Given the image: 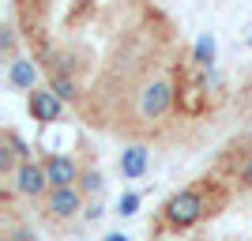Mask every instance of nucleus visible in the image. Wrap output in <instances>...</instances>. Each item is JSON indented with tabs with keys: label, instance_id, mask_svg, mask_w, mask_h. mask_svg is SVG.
Here are the masks:
<instances>
[{
	"label": "nucleus",
	"instance_id": "nucleus-9",
	"mask_svg": "<svg viewBox=\"0 0 252 241\" xmlns=\"http://www.w3.org/2000/svg\"><path fill=\"white\" fill-rule=\"evenodd\" d=\"M192 61L200 64L203 72L215 68V61H219V42H215V34H200V38H196V45H192Z\"/></svg>",
	"mask_w": 252,
	"mask_h": 241
},
{
	"label": "nucleus",
	"instance_id": "nucleus-1",
	"mask_svg": "<svg viewBox=\"0 0 252 241\" xmlns=\"http://www.w3.org/2000/svg\"><path fill=\"white\" fill-rule=\"evenodd\" d=\"M211 215V200H207V189L203 185H189V189H177L173 196L162 204V222L169 230H192L196 222H203Z\"/></svg>",
	"mask_w": 252,
	"mask_h": 241
},
{
	"label": "nucleus",
	"instance_id": "nucleus-10",
	"mask_svg": "<svg viewBox=\"0 0 252 241\" xmlns=\"http://www.w3.org/2000/svg\"><path fill=\"white\" fill-rule=\"evenodd\" d=\"M49 87H53V91H57V95H61V102H64V105L79 98V87H75V79H72V75H68V72H53Z\"/></svg>",
	"mask_w": 252,
	"mask_h": 241
},
{
	"label": "nucleus",
	"instance_id": "nucleus-20",
	"mask_svg": "<svg viewBox=\"0 0 252 241\" xmlns=\"http://www.w3.org/2000/svg\"><path fill=\"white\" fill-rule=\"evenodd\" d=\"M121 4H128V0H121Z\"/></svg>",
	"mask_w": 252,
	"mask_h": 241
},
{
	"label": "nucleus",
	"instance_id": "nucleus-19",
	"mask_svg": "<svg viewBox=\"0 0 252 241\" xmlns=\"http://www.w3.org/2000/svg\"><path fill=\"white\" fill-rule=\"evenodd\" d=\"M249 45H252V34H249Z\"/></svg>",
	"mask_w": 252,
	"mask_h": 241
},
{
	"label": "nucleus",
	"instance_id": "nucleus-15",
	"mask_svg": "<svg viewBox=\"0 0 252 241\" xmlns=\"http://www.w3.org/2000/svg\"><path fill=\"white\" fill-rule=\"evenodd\" d=\"M241 185H245V189H252V155L245 158V166H241Z\"/></svg>",
	"mask_w": 252,
	"mask_h": 241
},
{
	"label": "nucleus",
	"instance_id": "nucleus-3",
	"mask_svg": "<svg viewBox=\"0 0 252 241\" xmlns=\"http://www.w3.org/2000/svg\"><path fill=\"white\" fill-rule=\"evenodd\" d=\"M42 204H45V215L53 222H68V219H75V215L87 211V192L79 185H72V189H49V196Z\"/></svg>",
	"mask_w": 252,
	"mask_h": 241
},
{
	"label": "nucleus",
	"instance_id": "nucleus-5",
	"mask_svg": "<svg viewBox=\"0 0 252 241\" xmlns=\"http://www.w3.org/2000/svg\"><path fill=\"white\" fill-rule=\"evenodd\" d=\"M27 109H31V121H38V125H57L64 117V102L53 87H34L27 95Z\"/></svg>",
	"mask_w": 252,
	"mask_h": 241
},
{
	"label": "nucleus",
	"instance_id": "nucleus-4",
	"mask_svg": "<svg viewBox=\"0 0 252 241\" xmlns=\"http://www.w3.org/2000/svg\"><path fill=\"white\" fill-rule=\"evenodd\" d=\"M11 189L19 192V196L27 200H45L49 196V173H45V162H34V158H27L19 170H15V177H11Z\"/></svg>",
	"mask_w": 252,
	"mask_h": 241
},
{
	"label": "nucleus",
	"instance_id": "nucleus-6",
	"mask_svg": "<svg viewBox=\"0 0 252 241\" xmlns=\"http://www.w3.org/2000/svg\"><path fill=\"white\" fill-rule=\"evenodd\" d=\"M45 173H49V185L53 189H72V185H79V166H75L72 155H45Z\"/></svg>",
	"mask_w": 252,
	"mask_h": 241
},
{
	"label": "nucleus",
	"instance_id": "nucleus-13",
	"mask_svg": "<svg viewBox=\"0 0 252 241\" xmlns=\"http://www.w3.org/2000/svg\"><path fill=\"white\" fill-rule=\"evenodd\" d=\"M0 49H4V61H15V57H19V53H15V31H11V27H4V31H0Z\"/></svg>",
	"mask_w": 252,
	"mask_h": 241
},
{
	"label": "nucleus",
	"instance_id": "nucleus-14",
	"mask_svg": "<svg viewBox=\"0 0 252 241\" xmlns=\"http://www.w3.org/2000/svg\"><path fill=\"white\" fill-rule=\"evenodd\" d=\"M79 189H83V192H102V177H98V173H91V170H87L83 177H79Z\"/></svg>",
	"mask_w": 252,
	"mask_h": 241
},
{
	"label": "nucleus",
	"instance_id": "nucleus-2",
	"mask_svg": "<svg viewBox=\"0 0 252 241\" xmlns=\"http://www.w3.org/2000/svg\"><path fill=\"white\" fill-rule=\"evenodd\" d=\"M173 105H177V87H173V79H151V83L139 91L136 109H139L143 121H162Z\"/></svg>",
	"mask_w": 252,
	"mask_h": 241
},
{
	"label": "nucleus",
	"instance_id": "nucleus-16",
	"mask_svg": "<svg viewBox=\"0 0 252 241\" xmlns=\"http://www.w3.org/2000/svg\"><path fill=\"white\" fill-rule=\"evenodd\" d=\"M11 241H38V238H34V230H27V226H19V230L11 234Z\"/></svg>",
	"mask_w": 252,
	"mask_h": 241
},
{
	"label": "nucleus",
	"instance_id": "nucleus-12",
	"mask_svg": "<svg viewBox=\"0 0 252 241\" xmlns=\"http://www.w3.org/2000/svg\"><path fill=\"white\" fill-rule=\"evenodd\" d=\"M4 143H8L11 151L19 155V162H27V158H31V143H27V139H23L19 132H11V128H4Z\"/></svg>",
	"mask_w": 252,
	"mask_h": 241
},
{
	"label": "nucleus",
	"instance_id": "nucleus-17",
	"mask_svg": "<svg viewBox=\"0 0 252 241\" xmlns=\"http://www.w3.org/2000/svg\"><path fill=\"white\" fill-rule=\"evenodd\" d=\"M83 215H87V219H98V215H102V204H91V207H87Z\"/></svg>",
	"mask_w": 252,
	"mask_h": 241
},
{
	"label": "nucleus",
	"instance_id": "nucleus-11",
	"mask_svg": "<svg viewBox=\"0 0 252 241\" xmlns=\"http://www.w3.org/2000/svg\"><path fill=\"white\" fill-rule=\"evenodd\" d=\"M139 204H143L139 192H121V200H117V215H121V219H132V215H139Z\"/></svg>",
	"mask_w": 252,
	"mask_h": 241
},
{
	"label": "nucleus",
	"instance_id": "nucleus-8",
	"mask_svg": "<svg viewBox=\"0 0 252 241\" xmlns=\"http://www.w3.org/2000/svg\"><path fill=\"white\" fill-rule=\"evenodd\" d=\"M151 170V151L143 143H132L121 151V177L125 181H139Z\"/></svg>",
	"mask_w": 252,
	"mask_h": 241
},
{
	"label": "nucleus",
	"instance_id": "nucleus-7",
	"mask_svg": "<svg viewBox=\"0 0 252 241\" xmlns=\"http://www.w3.org/2000/svg\"><path fill=\"white\" fill-rule=\"evenodd\" d=\"M8 87L31 95L34 87H38V64H34L31 57H15V61L8 64Z\"/></svg>",
	"mask_w": 252,
	"mask_h": 241
},
{
	"label": "nucleus",
	"instance_id": "nucleus-18",
	"mask_svg": "<svg viewBox=\"0 0 252 241\" xmlns=\"http://www.w3.org/2000/svg\"><path fill=\"white\" fill-rule=\"evenodd\" d=\"M105 241H132L128 234H121V230H113V234H105Z\"/></svg>",
	"mask_w": 252,
	"mask_h": 241
}]
</instances>
